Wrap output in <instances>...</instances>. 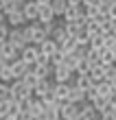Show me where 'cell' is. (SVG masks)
Listing matches in <instances>:
<instances>
[{
  "label": "cell",
  "mask_w": 116,
  "mask_h": 120,
  "mask_svg": "<svg viewBox=\"0 0 116 120\" xmlns=\"http://www.w3.org/2000/svg\"><path fill=\"white\" fill-rule=\"evenodd\" d=\"M22 33H24V39L28 41V44H33V46H40L46 37V31H44V24H40V22H33V24H28V26H22Z\"/></svg>",
  "instance_id": "obj_1"
},
{
  "label": "cell",
  "mask_w": 116,
  "mask_h": 120,
  "mask_svg": "<svg viewBox=\"0 0 116 120\" xmlns=\"http://www.w3.org/2000/svg\"><path fill=\"white\" fill-rule=\"evenodd\" d=\"M33 96V92L28 90L22 81H11L9 83V98L11 101H18V103H24Z\"/></svg>",
  "instance_id": "obj_2"
},
{
  "label": "cell",
  "mask_w": 116,
  "mask_h": 120,
  "mask_svg": "<svg viewBox=\"0 0 116 120\" xmlns=\"http://www.w3.org/2000/svg\"><path fill=\"white\" fill-rule=\"evenodd\" d=\"M7 41H9L11 46H16L18 50H22L24 46H28V41L24 39L22 26H20V29H9V37H7Z\"/></svg>",
  "instance_id": "obj_3"
},
{
  "label": "cell",
  "mask_w": 116,
  "mask_h": 120,
  "mask_svg": "<svg viewBox=\"0 0 116 120\" xmlns=\"http://www.w3.org/2000/svg\"><path fill=\"white\" fill-rule=\"evenodd\" d=\"M37 57H40V50H37V46H33V44H28V46H24L22 50H20V59H22L26 66H33V63L37 61Z\"/></svg>",
  "instance_id": "obj_4"
},
{
  "label": "cell",
  "mask_w": 116,
  "mask_h": 120,
  "mask_svg": "<svg viewBox=\"0 0 116 120\" xmlns=\"http://www.w3.org/2000/svg\"><path fill=\"white\" fill-rule=\"evenodd\" d=\"M79 114V105H72V103H59V118L61 120H75Z\"/></svg>",
  "instance_id": "obj_5"
},
{
  "label": "cell",
  "mask_w": 116,
  "mask_h": 120,
  "mask_svg": "<svg viewBox=\"0 0 116 120\" xmlns=\"http://www.w3.org/2000/svg\"><path fill=\"white\" fill-rule=\"evenodd\" d=\"M0 57H2L7 63H11L13 59L20 57V50H18L16 46H11L9 41H2V44H0Z\"/></svg>",
  "instance_id": "obj_6"
},
{
  "label": "cell",
  "mask_w": 116,
  "mask_h": 120,
  "mask_svg": "<svg viewBox=\"0 0 116 120\" xmlns=\"http://www.w3.org/2000/svg\"><path fill=\"white\" fill-rule=\"evenodd\" d=\"M96 118H99V114H96V109H94L90 103H81L79 105V114H77L75 120H96Z\"/></svg>",
  "instance_id": "obj_7"
},
{
  "label": "cell",
  "mask_w": 116,
  "mask_h": 120,
  "mask_svg": "<svg viewBox=\"0 0 116 120\" xmlns=\"http://www.w3.org/2000/svg\"><path fill=\"white\" fill-rule=\"evenodd\" d=\"M72 74H75V72H72L70 68H66L64 63H61V66H55V68H53V76H55V83H68Z\"/></svg>",
  "instance_id": "obj_8"
},
{
  "label": "cell",
  "mask_w": 116,
  "mask_h": 120,
  "mask_svg": "<svg viewBox=\"0 0 116 120\" xmlns=\"http://www.w3.org/2000/svg\"><path fill=\"white\" fill-rule=\"evenodd\" d=\"M79 15H83V4H79V7L68 4V7H66V11L61 13L64 22H77V20H79Z\"/></svg>",
  "instance_id": "obj_9"
},
{
  "label": "cell",
  "mask_w": 116,
  "mask_h": 120,
  "mask_svg": "<svg viewBox=\"0 0 116 120\" xmlns=\"http://www.w3.org/2000/svg\"><path fill=\"white\" fill-rule=\"evenodd\" d=\"M9 66H11V72H13V79H16V81H20V79H22V76L28 72V66H26V63L20 59V57H18V59H13Z\"/></svg>",
  "instance_id": "obj_10"
},
{
  "label": "cell",
  "mask_w": 116,
  "mask_h": 120,
  "mask_svg": "<svg viewBox=\"0 0 116 120\" xmlns=\"http://www.w3.org/2000/svg\"><path fill=\"white\" fill-rule=\"evenodd\" d=\"M26 18L22 11H11L7 13V26H11V29H20V26H24Z\"/></svg>",
  "instance_id": "obj_11"
},
{
  "label": "cell",
  "mask_w": 116,
  "mask_h": 120,
  "mask_svg": "<svg viewBox=\"0 0 116 120\" xmlns=\"http://www.w3.org/2000/svg\"><path fill=\"white\" fill-rule=\"evenodd\" d=\"M22 13L26 18V22H37V13H40V7L33 2V0H28V2H24L22 7Z\"/></svg>",
  "instance_id": "obj_12"
},
{
  "label": "cell",
  "mask_w": 116,
  "mask_h": 120,
  "mask_svg": "<svg viewBox=\"0 0 116 120\" xmlns=\"http://www.w3.org/2000/svg\"><path fill=\"white\" fill-rule=\"evenodd\" d=\"M28 72H33L40 81H44V79H48V76L53 74V66H40V63H33V66H28Z\"/></svg>",
  "instance_id": "obj_13"
},
{
  "label": "cell",
  "mask_w": 116,
  "mask_h": 120,
  "mask_svg": "<svg viewBox=\"0 0 116 120\" xmlns=\"http://www.w3.org/2000/svg\"><path fill=\"white\" fill-rule=\"evenodd\" d=\"M68 92H70V85H68V83H53V96L59 103H66L68 101Z\"/></svg>",
  "instance_id": "obj_14"
},
{
  "label": "cell",
  "mask_w": 116,
  "mask_h": 120,
  "mask_svg": "<svg viewBox=\"0 0 116 120\" xmlns=\"http://www.w3.org/2000/svg\"><path fill=\"white\" fill-rule=\"evenodd\" d=\"M53 92V83H50L48 79H44V81H40L37 85L33 87V96L35 98H44L46 94H50Z\"/></svg>",
  "instance_id": "obj_15"
},
{
  "label": "cell",
  "mask_w": 116,
  "mask_h": 120,
  "mask_svg": "<svg viewBox=\"0 0 116 120\" xmlns=\"http://www.w3.org/2000/svg\"><path fill=\"white\" fill-rule=\"evenodd\" d=\"M68 103H72V105H81V103H85V92H81L77 85H70V92H68Z\"/></svg>",
  "instance_id": "obj_16"
},
{
  "label": "cell",
  "mask_w": 116,
  "mask_h": 120,
  "mask_svg": "<svg viewBox=\"0 0 116 120\" xmlns=\"http://www.w3.org/2000/svg\"><path fill=\"white\" fill-rule=\"evenodd\" d=\"M37 50H40V55H44V57H53V55L57 52V44H55L53 39H44L37 46Z\"/></svg>",
  "instance_id": "obj_17"
},
{
  "label": "cell",
  "mask_w": 116,
  "mask_h": 120,
  "mask_svg": "<svg viewBox=\"0 0 116 120\" xmlns=\"http://www.w3.org/2000/svg\"><path fill=\"white\" fill-rule=\"evenodd\" d=\"M37 22H40V24H50V22H55V13L50 11V7H40Z\"/></svg>",
  "instance_id": "obj_18"
},
{
  "label": "cell",
  "mask_w": 116,
  "mask_h": 120,
  "mask_svg": "<svg viewBox=\"0 0 116 120\" xmlns=\"http://www.w3.org/2000/svg\"><path fill=\"white\" fill-rule=\"evenodd\" d=\"M75 85H77L79 90H81V92H88V90L94 85V83L90 81V76H88V74H77V79H75Z\"/></svg>",
  "instance_id": "obj_19"
},
{
  "label": "cell",
  "mask_w": 116,
  "mask_h": 120,
  "mask_svg": "<svg viewBox=\"0 0 116 120\" xmlns=\"http://www.w3.org/2000/svg\"><path fill=\"white\" fill-rule=\"evenodd\" d=\"M83 61L88 63L90 68H96V66H101V61H99V50H92V48H88V50H85V57H83Z\"/></svg>",
  "instance_id": "obj_20"
},
{
  "label": "cell",
  "mask_w": 116,
  "mask_h": 120,
  "mask_svg": "<svg viewBox=\"0 0 116 120\" xmlns=\"http://www.w3.org/2000/svg\"><path fill=\"white\" fill-rule=\"evenodd\" d=\"M50 11L55 13V18H61V13L66 11V7H68V2L66 0H50Z\"/></svg>",
  "instance_id": "obj_21"
},
{
  "label": "cell",
  "mask_w": 116,
  "mask_h": 120,
  "mask_svg": "<svg viewBox=\"0 0 116 120\" xmlns=\"http://www.w3.org/2000/svg\"><path fill=\"white\" fill-rule=\"evenodd\" d=\"M99 61H101V66H112L114 63V52L107 50V48H101L99 50Z\"/></svg>",
  "instance_id": "obj_22"
},
{
  "label": "cell",
  "mask_w": 116,
  "mask_h": 120,
  "mask_svg": "<svg viewBox=\"0 0 116 120\" xmlns=\"http://www.w3.org/2000/svg\"><path fill=\"white\" fill-rule=\"evenodd\" d=\"M94 87H96V94H99V96H103V98H110V94L114 92V87H112L107 81H101V83H96Z\"/></svg>",
  "instance_id": "obj_23"
},
{
  "label": "cell",
  "mask_w": 116,
  "mask_h": 120,
  "mask_svg": "<svg viewBox=\"0 0 116 120\" xmlns=\"http://www.w3.org/2000/svg\"><path fill=\"white\" fill-rule=\"evenodd\" d=\"M64 29H66V33L70 35V37H77V35L81 33V31H85L79 22H64Z\"/></svg>",
  "instance_id": "obj_24"
},
{
  "label": "cell",
  "mask_w": 116,
  "mask_h": 120,
  "mask_svg": "<svg viewBox=\"0 0 116 120\" xmlns=\"http://www.w3.org/2000/svg\"><path fill=\"white\" fill-rule=\"evenodd\" d=\"M44 120H61L59 118V105H53V107H44V114H42Z\"/></svg>",
  "instance_id": "obj_25"
},
{
  "label": "cell",
  "mask_w": 116,
  "mask_h": 120,
  "mask_svg": "<svg viewBox=\"0 0 116 120\" xmlns=\"http://www.w3.org/2000/svg\"><path fill=\"white\" fill-rule=\"evenodd\" d=\"M11 81H16L13 79V72H11V66L9 63L0 66V83H11Z\"/></svg>",
  "instance_id": "obj_26"
},
{
  "label": "cell",
  "mask_w": 116,
  "mask_h": 120,
  "mask_svg": "<svg viewBox=\"0 0 116 120\" xmlns=\"http://www.w3.org/2000/svg\"><path fill=\"white\" fill-rule=\"evenodd\" d=\"M88 76H90V81L96 85V83H101L103 81V66H96V68H90V72H88Z\"/></svg>",
  "instance_id": "obj_27"
},
{
  "label": "cell",
  "mask_w": 116,
  "mask_h": 120,
  "mask_svg": "<svg viewBox=\"0 0 116 120\" xmlns=\"http://www.w3.org/2000/svg\"><path fill=\"white\" fill-rule=\"evenodd\" d=\"M20 81H22L24 85H26L28 90H31V92H33V87H35V85H37V83H40V79H37V76H35L33 72H26V74H24V76H22V79H20Z\"/></svg>",
  "instance_id": "obj_28"
},
{
  "label": "cell",
  "mask_w": 116,
  "mask_h": 120,
  "mask_svg": "<svg viewBox=\"0 0 116 120\" xmlns=\"http://www.w3.org/2000/svg\"><path fill=\"white\" fill-rule=\"evenodd\" d=\"M94 109H96V114H103V111L107 109V98H103V96H96L94 101L90 103Z\"/></svg>",
  "instance_id": "obj_29"
},
{
  "label": "cell",
  "mask_w": 116,
  "mask_h": 120,
  "mask_svg": "<svg viewBox=\"0 0 116 120\" xmlns=\"http://www.w3.org/2000/svg\"><path fill=\"white\" fill-rule=\"evenodd\" d=\"M88 48H92V50H101V48H103V35H92L90 41H88Z\"/></svg>",
  "instance_id": "obj_30"
},
{
  "label": "cell",
  "mask_w": 116,
  "mask_h": 120,
  "mask_svg": "<svg viewBox=\"0 0 116 120\" xmlns=\"http://www.w3.org/2000/svg\"><path fill=\"white\" fill-rule=\"evenodd\" d=\"M11 114V98H7V101H0V120L4 116Z\"/></svg>",
  "instance_id": "obj_31"
},
{
  "label": "cell",
  "mask_w": 116,
  "mask_h": 120,
  "mask_svg": "<svg viewBox=\"0 0 116 120\" xmlns=\"http://www.w3.org/2000/svg\"><path fill=\"white\" fill-rule=\"evenodd\" d=\"M61 63H64V52H61V50H57L53 57H50V66L55 68V66H61Z\"/></svg>",
  "instance_id": "obj_32"
},
{
  "label": "cell",
  "mask_w": 116,
  "mask_h": 120,
  "mask_svg": "<svg viewBox=\"0 0 116 120\" xmlns=\"http://www.w3.org/2000/svg\"><path fill=\"white\" fill-rule=\"evenodd\" d=\"M88 72H90V66L85 61H79L77 68H75V74H88Z\"/></svg>",
  "instance_id": "obj_33"
},
{
  "label": "cell",
  "mask_w": 116,
  "mask_h": 120,
  "mask_svg": "<svg viewBox=\"0 0 116 120\" xmlns=\"http://www.w3.org/2000/svg\"><path fill=\"white\" fill-rule=\"evenodd\" d=\"M9 98V83H0V101Z\"/></svg>",
  "instance_id": "obj_34"
},
{
  "label": "cell",
  "mask_w": 116,
  "mask_h": 120,
  "mask_svg": "<svg viewBox=\"0 0 116 120\" xmlns=\"http://www.w3.org/2000/svg\"><path fill=\"white\" fill-rule=\"evenodd\" d=\"M7 37H9V26L2 24V26H0V44H2V41H7Z\"/></svg>",
  "instance_id": "obj_35"
},
{
  "label": "cell",
  "mask_w": 116,
  "mask_h": 120,
  "mask_svg": "<svg viewBox=\"0 0 116 120\" xmlns=\"http://www.w3.org/2000/svg\"><path fill=\"white\" fill-rule=\"evenodd\" d=\"M99 120H116V111H103L99 116Z\"/></svg>",
  "instance_id": "obj_36"
},
{
  "label": "cell",
  "mask_w": 116,
  "mask_h": 120,
  "mask_svg": "<svg viewBox=\"0 0 116 120\" xmlns=\"http://www.w3.org/2000/svg\"><path fill=\"white\" fill-rule=\"evenodd\" d=\"M33 2L37 4V7H48V4H50V0H33Z\"/></svg>",
  "instance_id": "obj_37"
},
{
  "label": "cell",
  "mask_w": 116,
  "mask_h": 120,
  "mask_svg": "<svg viewBox=\"0 0 116 120\" xmlns=\"http://www.w3.org/2000/svg\"><path fill=\"white\" fill-rule=\"evenodd\" d=\"M83 7H90V4H96V0H81Z\"/></svg>",
  "instance_id": "obj_38"
},
{
  "label": "cell",
  "mask_w": 116,
  "mask_h": 120,
  "mask_svg": "<svg viewBox=\"0 0 116 120\" xmlns=\"http://www.w3.org/2000/svg\"><path fill=\"white\" fill-rule=\"evenodd\" d=\"M2 24H7V15H4L2 11H0V26H2Z\"/></svg>",
  "instance_id": "obj_39"
},
{
  "label": "cell",
  "mask_w": 116,
  "mask_h": 120,
  "mask_svg": "<svg viewBox=\"0 0 116 120\" xmlns=\"http://www.w3.org/2000/svg\"><path fill=\"white\" fill-rule=\"evenodd\" d=\"M110 2H114V0H96V4H103V7H107Z\"/></svg>",
  "instance_id": "obj_40"
},
{
  "label": "cell",
  "mask_w": 116,
  "mask_h": 120,
  "mask_svg": "<svg viewBox=\"0 0 116 120\" xmlns=\"http://www.w3.org/2000/svg\"><path fill=\"white\" fill-rule=\"evenodd\" d=\"M66 2H68V4H75V7H79V4H81V0H66Z\"/></svg>",
  "instance_id": "obj_41"
},
{
  "label": "cell",
  "mask_w": 116,
  "mask_h": 120,
  "mask_svg": "<svg viewBox=\"0 0 116 120\" xmlns=\"http://www.w3.org/2000/svg\"><path fill=\"white\" fill-rule=\"evenodd\" d=\"M2 120H18V116H13V114H9V116H4Z\"/></svg>",
  "instance_id": "obj_42"
},
{
  "label": "cell",
  "mask_w": 116,
  "mask_h": 120,
  "mask_svg": "<svg viewBox=\"0 0 116 120\" xmlns=\"http://www.w3.org/2000/svg\"><path fill=\"white\" fill-rule=\"evenodd\" d=\"M4 4H7V0H0V11H4Z\"/></svg>",
  "instance_id": "obj_43"
},
{
  "label": "cell",
  "mask_w": 116,
  "mask_h": 120,
  "mask_svg": "<svg viewBox=\"0 0 116 120\" xmlns=\"http://www.w3.org/2000/svg\"><path fill=\"white\" fill-rule=\"evenodd\" d=\"M114 66H116V52H114Z\"/></svg>",
  "instance_id": "obj_44"
},
{
  "label": "cell",
  "mask_w": 116,
  "mask_h": 120,
  "mask_svg": "<svg viewBox=\"0 0 116 120\" xmlns=\"http://www.w3.org/2000/svg\"><path fill=\"white\" fill-rule=\"evenodd\" d=\"M24 2H28V0H24Z\"/></svg>",
  "instance_id": "obj_45"
}]
</instances>
